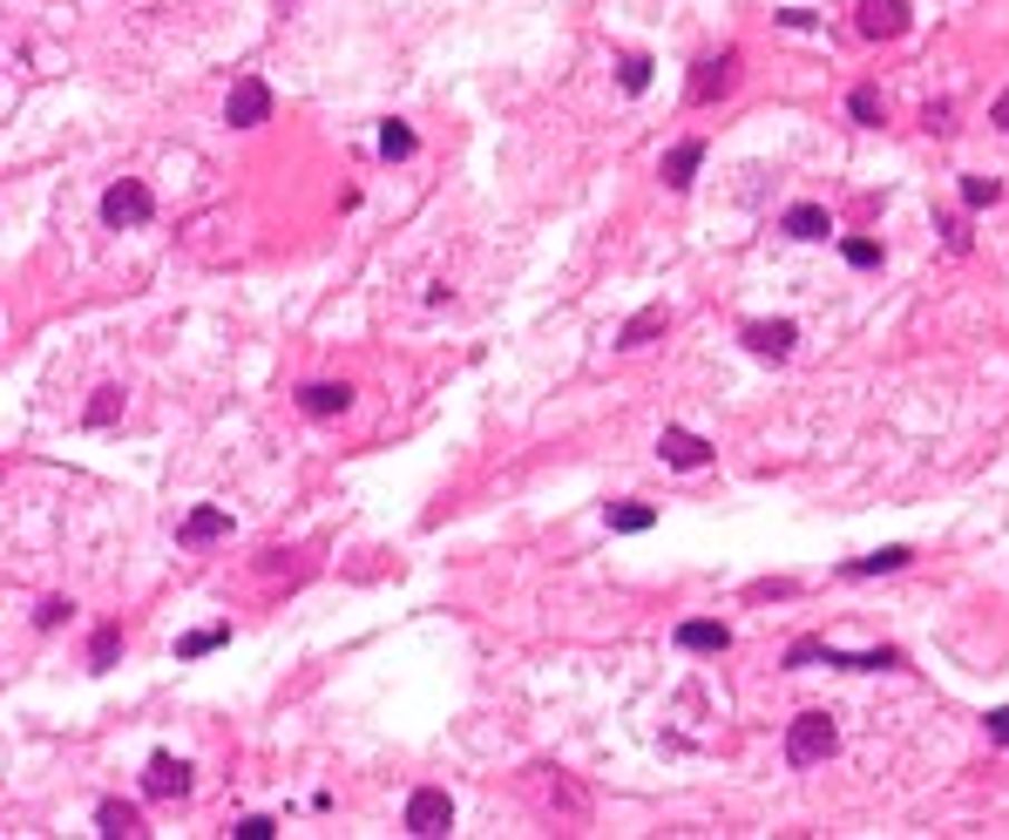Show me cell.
Masks as SVG:
<instances>
[{
	"mask_svg": "<svg viewBox=\"0 0 1009 840\" xmlns=\"http://www.w3.org/2000/svg\"><path fill=\"white\" fill-rule=\"evenodd\" d=\"M217 644H231V624H210V631H190V637L177 644V657H210Z\"/></svg>",
	"mask_w": 1009,
	"mask_h": 840,
	"instance_id": "ffe728a7",
	"label": "cell"
},
{
	"mask_svg": "<svg viewBox=\"0 0 1009 840\" xmlns=\"http://www.w3.org/2000/svg\"><path fill=\"white\" fill-rule=\"evenodd\" d=\"M116 413H123V387H96V400H89V428H109Z\"/></svg>",
	"mask_w": 1009,
	"mask_h": 840,
	"instance_id": "603a6c76",
	"label": "cell"
},
{
	"mask_svg": "<svg viewBox=\"0 0 1009 840\" xmlns=\"http://www.w3.org/2000/svg\"><path fill=\"white\" fill-rule=\"evenodd\" d=\"M989 123H996V129H1002V136H1009V89H1002V96H996V109H989Z\"/></svg>",
	"mask_w": 1009,
	"mask_h": 840,
	"instance_id": "1f68e13d",
	"label": "cell"
},
{
	"mask_svg": "<svg viewBox=\"0 0 1009 840\" xmlns=\"http://www.w3.org/2000/svg\"><path fill=\"white\" fill-rule=\"evenodd\" d=\"M650 332H664V305H644V312L617 332V346H624V353H637V346H650Z\"/></svg>",
	"mask_w": 1009,
	"mask_h": 840,
	"instance_id": "ac0fdd59",
	"label": "cell"
},
{
	"mask_svg": "<svg viewBox=\"0 0 1009 840\" xmlns=\"http://www.w3.org/2000/svg\"><path fill=\"white\" fill-rule=\"evenodd\" d=\"M542 807H549V813H562V820H582V813H590L582 787H569V780H562V766H556V780H542Z\"/></svg>",
	"mask_w": 1009,
	"mask_h": 840,
	"instance_id": "4fadbf2b",
	"label": "cell"
},
{
	"mask_svg": "<svg viewBox=\"0 0 1009 840\" xmlns=\"http://www.w3.org/2000/svg\"><path fill=\"white\" fill-rule=\"evenodd\" d=\"M149 217H156L149 184L123 177V184H109V191H102V224H109V231H136V224H149Z\"/></svg>",
	"mask_w": 1009,
	"mask_h": 840,
	"instance_id": "7a4b0ae2",
	"label": "cell"
},
{
	"mask_svg": "<svg viewBox=\"0 0 1009 840\" xmlns=\"http://www.w3.org/2000/svg\"><path fill=\"white\" fill-rule=\"evenodd\" d=\"M272 116V89L258 75H244V81H231V96H224V123L231 129H258Z\"/></svg>",
	"mask_w": 1009,
	"mask_h": 840,
	"instance_id": "3957f363",
	"label": "cell"
},
{
	"mask_svg": "<svg viewBox=\"0 0 1009 840\" xmlns=\"http://www.w3.org/2000/svg\"><path fill=\"white\" fill-rule=\"evenodd\" d=\"M698 163H705V143H678V149L664 156V184H670V191H692Z\"/></svg>",
	"mask_w": 1009,
	"mask_h": 840,
	"instance_id": "2e32d148",
	"label": "cell"
},
{
	"mask_svg": "<svg viewBox=\"0 0 1009 840\" xmlns=\"http://www.w3.org/2000/svg\"><path fill=\"white\" fill-rule=\"evenodd\" d=\"M68 611H75L68 597H48V604L35 611V624H41V631H55V624H68Z\"/></svg>",
	"mask_w": 1009,
	"mask_h": 840,
	"instance_id": "f1b7e54d",
	"label": "cell"
},
{
	"mask_svg": "<svg viewBox=\"0 0 1009 840\" xmlns=\"http://www.w3.org/2000/svg\"><path fill=\"white\" fill-rule=\"evenodd\" d=\"M854 28H861L868 41H901V35L914 28V14H908V0H861Z\"/></svg>",
	"mask_w": 1009,
	"mask_h": 840,
	"instance_id": "277c9868",
	"label": "cell"
},
{
	"mask_svg": "<svg viewBox=\"0 0 1009 840\" xmlns=\"http://www.w3.org/2000/svg\"><path fill=\"white\" fill-rule=\"evenodd\" d=\"M96 827H102L109 840H136V833H143V813H136L129 800H102V807H96Z\"/></svg>",
	"mask_w": 1009,
	"mask_h": 840,
	"instance_id": "9a60e30c",
	"label": "cell"
},
{
	"mask_svg": "<svg viewBox=\"0 0 1009 840\" xmlns=\"http://www.w3.org/2000/svg\"><path fill=\"white\" fill-rule=\"evenodd\" d=\"M116 651H123V631H116V624H102V631L89 637V671H109V664H116Z\"/></svg>",
	"mask_w": 1009,
	"mask_h": 840,
	"instance_id": "44dd1931",
	"label": "cell"
},
{
	"mask_svg": "<svg viewBox=\"0 0 1009 840\" xmlns=\"http://www.w3.org/2000/svg\"><path fill=\"white\" fill-rule=\"evenodd\" d=\"M678 651L718 657V651H732V631H725V624H712V617H692V624H678Z\"/></svg>",
	"mask_w": 1009,
	"mask_h": 840,
	"instance_id": "7c38bea8",
	"label": "cell"
},
{
	"mask_svg": "<svg viewBox=\"0 0 1009 840\" xmlns=\"http://www.w3.org/2000/svg\"><path fill=\"white\" fill-rule=\"evenodd\" d=\"M921 123H929V136H956V102H929Z\"/></svg>",
	"mask_w": 1009,
	"mask_h": 840,
	"instance_id": "83f0119b",
	"label": "cell"
},
{
	"mask_svg": "<svg viewBox=\"0 0 1009 840\" xmlns=\"http://www.w3.org/2000/svg\"><path fill=\"white\" fill-rule=\"evenodd\" d=\"M380 156H413V129H406V123H386V129H380Z\"/></svg>",
	"mask_w": 1009,
	"mask_h": 840,
	"instance_id": "4316f807",
	"label": "cell"
},
{
	"mask_svg": "<svg viewBox=\"0 0 1009 840\" xmlns=\"http://www.w3.org/2000/svg\"><path fill=\"white\" fill-rule=\"evenodd\" d=\"M604 522H610L617 536H644V529L657 522V509H650V501H610V509H604Z\"/></svg>",
	"mask_w": 1009,
	"mask_h": 840,
	"instance_id": "e0dca14e",
	"label": "cell"
},
{
	"mask_svg": "<svg viewBox=\"0 0 1009 840\" xmlns=\"http://www.w3.org/2000/svg\"><path fill=\"white\" fill-rule=\"evenodd\" d=\"M217 536H231V509H190V516L177 522V543H190V549H204V543H217Z\"/></svg>",
	"mask_w": 1009,
	"mask_h": 840,
	"instance_id": "8fae6325",
	"label": "cell"
},
{
	"mask_svg": "<svg viewBox=\"0 0 1009 840\" xmlns=\"http://www.w3.org/2000/svg\"><path fill=\"white\" fill-rule=\"evenodd\" d=\"M738 340L760 353V360H786V353H793V340H800V325H793V319H752Z\"/></svg>",
	"mask_w": 1009,
	"mask_h": 840,
	"instance_id": "ba28073f",
	"label": "cell"
},
{
	"mask_svg": "<svg viewBox=\"0 0 1009 840\" xmlns=\"http://www.w3.org/2000/svg\"><path fill=\"white\" fill-rule=\"evenodd\" d=\"M989 739H996V745H1009V705H996V712H989Z\"/></svg>",
	"mask_w": 1009,
	"mask_h": 840,
	"instance_id": "4dcf8cb0",
	"label": "cell"
},
{
	"mask_svg": "<svg viewBox=\"0 0 1009 840\" xmlns=\"http://www.w3.org/2000/svg\"><path fill=\"white\" fill-rule=\"evenodd\" d=\"M448 827H454V800H448L441 787H420V793L406 800V833L434 840V833H448Z\"/></svg>",
	"mask_w": 1009,
	"mask_h": 840,
	"instance_id": "5b68a950",
	"label": "cell"
},
{
	"mask_svg": "<svg viewBox=\"0 0 1009 840\" xmlns=\"http://www.w3.org/2000/svg\"><path fill=\"white\" fill-rule=\"evenodd\" d=\"M732 81H738V55L725 48V55H712V61H698V68H692V81H685V96H692V102L705 109V102H718V96L732 89Z\"/></svg>",
	"mask_w": 1009,
	"mask_h": 840,
	"instance_id": "8992f818",
	"label": "cell"
},
{
	"mask_svg": "<svg viewBox=\"0 0 1009 840\" xmlns=\"http://www.w3.org/2000/svg\"><path fill=\"white\" fill-rule=\"evenodd\" d=\"M996 197H1002L996 177H962V204H969V211H982V204H996Z\"/></svg>",
	"mask_w": 1009,
	"mask_h": 840,
	"instance_id": "d4e9b609",
	"label": "cell"
},
{
	"mask_svg": "<svg viewBox=\"0 0 1009 840\" xmlns=\"http://www.w3.org/2000/svg\"><path fill=\"white\" fill-rule=\"evenodd\" d=\"M617 81H624V96H644V89H650V61H644V55H630V61L617 68Z\"/></svg>",
	"mask_w": 1009,
	"mask_h": 840,
	"instance_id": "484cf974",
	"label": "cell"
},
{
	"mask_svg": "<svg viewBox=\"0 0 1009 840\" xmlns=\"http://www.w3.org/2000/svg\"><path fill=\"white\" fill-rule=\"evenodd\" d=\"M780 231H786V237H800V244H813V237H826V231H833V217H826L820 204H793V211L780 217Z\"/></svg>",
	"mask_w": 1009,
	"mask_h": 840,
	"instance_id": "5bb4252c",
	"label": "cell"
},
{
	"mask_svg": "<svg viewBox=\"0 0 1009 840\" xmlns=\"http://www.w3.org/2000/svg\"><path fill=\"white\" fill-rule=\"evenodd\" d=\"M298 407H305L312 420H332V413L353 407V387H346V380H312V387H298Z\"/></svg>",
	"mask_w": 1009,
	"mask_h": 840,
	"instance_id": "9c48e42d",
	"label": "cell"
},
{
	"mask_svg": "<svg viewBox=\"0 0 1009 840\" xmlns=\"http://www.w3.org/2000/svg\"><path fill=\"white\" fill-rule=\"evenodd\" d=\"M833 745H840L833 719L826 712H800L786 725V766H820V760H833Z\"/></svg>",
	"mask_w": 1009,
	"mask_h": 840,
	"instance_id": "6da1fadb",
	"label": "cell"
},
{
	"mask_svg": "<svg viewBox=\"0 0 1009 840\" xmlns=\"http://www.w3.org/2000/svg\"><path fill=\"white\" fill-rule=\"evenodd\" d=\"M657 455H664L670 468H705V461H712V448H705L692 428H664V434H657Z\"/></svg>",
	"mask_w": 1009,
	"mask_h": 840,
	"instance_id": "30bf717a",
	"label": "cell"
},
{
	"mask_svg": "<svg viewBox=\"0 0 1009 840\" xmlns=\"http://www.w3.org/2000/svg\"><path fill=\"white\" fill-rule=\"evenodd\" d=\"M914 549H901V543H888V549H874V556H854L848 563V576H888V569H901Z\"/></svg>",
	"mask_w": 1009,
	"mask_h": 840,
	"instance_id": "d6986e66",
	"label": "cell"
},
{
	"mask_svg": "<svg viewBox=\"0 0 1009 840\" xmlns=\"http://www.w3.org/2000/svg\"><path fill=\"white\" fill-rule=\"evenodd\" d=\"M848 116H854L861 129H881V116H888V109H881V96H874V89H854V96H848Z\"/></svg>",
	"mask_w": 1009,
	"mask_h": 840,
	"instance_id": "7402d4cb",
	"label": "cell"
},
{
	"mask_svg": "<svg viewBox=\"0 0 1009 840\" xmlns=\"http://www.w3.org/2000/svg\"><path fill=\"white\" fill-rule=\"evenodd\" d=\"M840 258H848L854 272H874V265H881V244H874V237H848V244H840Z\"/></svg>",
	"mask_w": 1009,
	"mask_h": 840,
	"instance_id": "cb8c5ba5",
	"label": "cell"
},
{
	"mask_svg": "<svg viewBox=\"0 0 1009 840\" xmlns=\"http://www.w3.org/2000/svg\"><path fill=\"white\" fill-rule=\"evenodd\" d=\"M278 833V820H265V813H251V820H237V840H272Z\"/></svg>",
	"mask_w": 1009,
	"mask_h": 840,
	"instance_id": "f546056e",
	"label": "cell"
},
{
	"mask_svg": "<svg viewBox=\"0 0 1009 840\" xmlns=\"http://www.w3.org/2000/svg\"><path fill=\"white\" fill-rule=\"evenodd\" d=\"M143 793L149 800H184L190 793V766L177 760V752H156V760L143 766Z\"/></svg>",
	"mask_w": 1009,
	"mask_h": 840,
	"instance_id": "52a82bcc",
	"label": "cell"
}]
</instances>
